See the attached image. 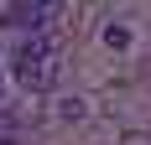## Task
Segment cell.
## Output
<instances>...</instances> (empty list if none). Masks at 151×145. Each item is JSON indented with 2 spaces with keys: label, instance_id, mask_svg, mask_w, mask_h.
Instances as JSON below:
<instances>
[{
  "label": "cell",
  "instance_id": "3",
  "mask_svg": "<svg viewBox=\"0 0 151 145\" xmlns=\"http://www.w3.org/2000/svg\"><path fill=\"white\" fill-rule=\"evenodd\" d=\"M0 145H16V114L0 109Z\"/></svg>",
  "mask_w": 151,
  "mask_h": 145
},
{
  "label": "cell",
  "instance_id": "2",
  "mask_svg": "<svg viewBox=\"0 0 151 145\" xmlns=\"http://www.w3.org/2000/svg\"><path fill=\"white\" fill-rule=\"evenodd\" d=\"M47 16H52V0H11L5 26H42Z\"/></svg>",
  "mask_w": 151,
  "mask_h": 145
},
{
  "label": "cell",
  "instance_id": "4",
  "mask_svg": "<svg viewBox=\"0 0 151 145\" xmlns=\"http://www.w3.org/2000/svg\"><path fill=\"white\" fill-rule=\"evenodd\" d=\"M104 42H109V47H130V31H125V26H109Z\"/></svg>",
  "mask_w": 151,
  "mask_h": 145
},
{
  "label": "cell",
  "instance_id": "1",
  "mask_svg": "<svg viewBox=\"0 0 151 145\" xmlns=\"http://www.w3.org/2000/svg\"><path fill=\"white\" fill-rule=\"evenodd\" d=\"M16 78H21V88H31V93H47V88L58 83V52H52L47 36L21 42V52H16Z\"/></svg>",
  "mask_w": 151,
  "mask_h": 145
}]
</instances>
